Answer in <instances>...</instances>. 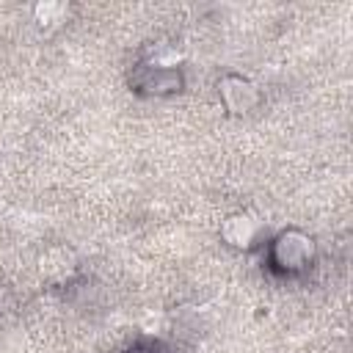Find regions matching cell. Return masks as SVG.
<instances>
[{"label":"cell","instance_id":"6da1fadb","mask_svg":"<svg viewBox=\"0 0 353 353\" xmlns=\"http://www.w3.org/2000/svg\"><path fill=\"white\" fill-rule=\"evenodd\" d=\"M127 85L143 99H168L188 88L185 61L174 44H143L127 69Z\"/></svg>","mask_w":353,"mask_h":353},{"label":"cell","instance_id":"7a4b0ae2","mask_svg":"<svg viewBox=\"0 0 353 353\" xmlns=\"http://www.w3.org/2000/svg\"><path fill=\"white\" fill-rule=\"evenodd\" d=\"M320 256L317 240L312 232L301 226H284L273 234H268L262 245V262L265 270L276 279H303L314 270Z\"/></svg>","mask_w":353,"mask_h":353},{"label":"cell","instance_id":"3957f363","mask_svg":"<svg viewBox=\"0 0 353 353\" xmlns=\"http://www.w3.org/2000/svg\"><path fill=\"white\" fill-rule=\"evenodd\" d=\"M218 237L226 248L240 251V254H254L262 251L265 240H268V226L262 218L251 215L248 210H234L229 212L221 226H218Z\"/></svg>","mask_w":353,"mask_h":353},{"label":"cell","instance_id":"277c9868","mask_svg":"<svg viewBox=\"0 0 353 353\" xmlns=\"http://www.w3.org/2000/svg\"><path fill=\"white\" fill-rule=\"evenodd\" d=\"M215 94L229 116H248L262 105L259 85L243 72H223L215 80Z\"/></svg>","mask_w":353,"mask_h":353},{"label":"cell","instance_id":"5b68a950","mask_svg":"<svg viewBox=\"0 0 353 353\" xmlns=\"http://www.w3.org/2000/svg\"><path fill=\"white\" fill-rule=\"evenodd\" d=\"M121 353H165V347L160 342H135Z\"/></svg>","mask_w":353,"mask_h":353}]
</instances>
